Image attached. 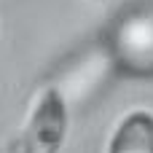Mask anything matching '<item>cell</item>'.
Instances as JSON below:
<instances>
[{"label": "cell", "mask_w": 153, "mask_h": 153, "mask_svg": "<svg viewBox=\"0 0 153 153\" xmlns=\"http://www.w3.org/2000/svg\"><path fill=\"white\" fill-rule=\"evenodd\" d=\"M67 134V102L56 86H46L8 153H59Z\"/></svg>", "instance_id": "7a4b0ae2"}, {"label": "cell", "mask_w": 153, "mask_h": 153, "mask_svg": "<svg viewBox=\"0 0 153 153\" xmlns=\"http://www.w3.org/2000/svg\"><path fill=\"white\" fill-rule=\"evenodd\" d=\"M105 153H153V113L129 110L113 129Z\"/></svg>", "instance_id": "3957f363"}, {"label": "cell", "mask_w": 153, "mask_h": 153, "mask_svg": "<svg viewBox=\"0 0 153 153\" xmlns=\"http://www.w3.org/2000/svg\"><path fill=\"white\" fill-rule=\"evenodd\" d=\"M105 48L116 70L132 78H153V3L126 8L113 19Z\"/></svg>", "instance_id": "6da1fadb"}]
</instances>
